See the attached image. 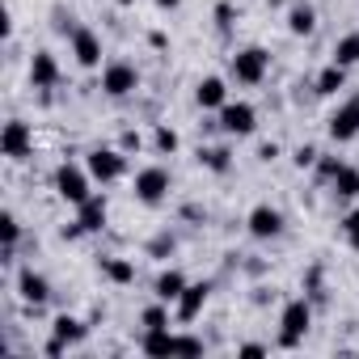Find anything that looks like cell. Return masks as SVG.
<instances>
[{"label":"cell","instance_id":"1","mask_svg":"<svg viewBox=\"0 0 359 359\" xmlns=\"http://www.w3.org/2000/svg\"><path fill=\"white\" fill-rule=\"evenodd\" d=\"M55 191H60V199H68L72 208H81L93 191H89V173L85 169H76V165H60L55 169Z\"/></svg>","mask_w":359,"mask_h":359},{"label":"cell","instance_id":"2","mask_svg":"<svg viewBox=\"0 0 359 359\" xmlns=\"http://www.w3.org/2000/svg\"><path fill=\"white\" fill-rule=\"evenodd\" d=\"M309 321H313V309H309V300H292L287 309H283V317H279V342L283 346H296L304 334H309Z\"/></svg>","mask_w":359,"mask_h":359},{"label":"cell","instance_id":"3","mask_svg":"<svg viewBox=\"0 0 359 359\" xmlns=\"http://www.w3.org/2000/svg\"><path fill=\"white\" fill-rule=\"evenodd\" d=\"M266 68H271V55H266L262 47H245V51L233 55V76H237L241 85H258V81L266 76Z\"/></svg>","mask_w":359,"mask_h":359},{"label":"cell","instance_id":"4","mask_svg":"<svg viewBox=\"0 0 359 359\" xmlns=\"http://www.w3.org/2000/svg\"><path fill=\"white\" fill-rule=\"evenodd\" d=\"M144 351H148V355H173V351H182V355H199V351H203V342H195V338H173L169 330H148Z\"/></svg>","mask_w":359,"mask_h":359},{"label":"cell","instance_id":"5","mask_svg":"<svg viewBox=\"0 0 359 359\" xmlns=\"http://www.w3.org/2000/svg\"><path fill=\"white\" fill-rule=\"evenodd\" d=\"M165 195H169V173H165L161 165L135 173V199H140V203H161Z\"/></svg>","mask_w":359,"mask_h":359},{"label":"cell","instance_id":"6","mask_svg":"<svg viewBox=\"0 0 359 359\" xmlns=\"http://www.w3.org/2000/svg\"><path fill=\"white\" fill-rule=\"evenodd\" d=\"M220 127H224L229 135H250V131L258 127V114H254L250 102H224V106H220Z\"/></svg>","mask_w":359,"mask_h":359},{"label":"cell","instance_id":"7","mask_svg":"<svg viewBox=\"0 0 359 359\" xmlns=\"http://www.w3.org/2000/svg\"><path fill=\"white\" fill-rule=\"evenodd\" d=\"M30 144H34V131H30L22 118H9L5 131H0V152H5L9 161H22V156L30 152Z\"/></svg>","mask_w":359,"mask_h":359},{"label":"cell","instance_id":"8","mask_svg":"<svg viewBox=\"0 0 359 359\" xmlns=\"http://www.w3.org/2000/svg\"><path fill=\"white\" fill-rule=\"evenodd\" d=\"M102 89L110 93V97H127L131 89H140V72L131 68V64H106V72H102Z\"/></svg>","mask_w":359,"mask_h":359},{"label":"cell","instance_id":"9","mask_svg":"<svg viewBox=\"0 0 359 359\" xmlns=\"http://www.w3.org/2000/svg\"><path fill=\"white\" fill-rule=\"evenodd\" d=\"M330 135H334L338 144L359 135V93H355V97H346V102L330 114Z\"/></svg>","mask_w":359,"mask_h":359},{"label":"cell","instance_id":"10","mask_svg":"<svg viewBox=\"0 0 359 359\" xmlns=\"http://www.w3.org/2000/svg\"><path fill=\"white\" fill-rule=\"evenodd\" d=\"M85 169H89V177H97V182H114V177L123 173V152H114V148H93L89 161H85Z\"/></svg>","mask_w":359,"mask_h":359},{"label":"cell","instance_id":"11","mask_svg":"<svg viewBox=\"0 0 359 359\" xmlns=\"http://www.w3.org/2000/svg\"><path fill=\"white\" fill-rule=\"evenodd\" d=\"M245 224H250V233H254L258 241H271V237H279V233H283V216H279L275 208H266V203H262V208H254Z\"/></svg>","mask_w":359,"mask_h":359},{"label":"cell","instance_id":"12","mask_svg":"<svg viewBox=\"0 0 359 359\" xmlns=\"http://www.w3.org/2000/svg\"><path fill=\"white\" fill-rule=\"evenodd\" d=\"M72 55H76L81 68H97L102 64V39L93 30H76L72 34Z\"/></svg>","mask_w":359,"mask_h":359},{"label":"cell","instance_id":"13","mask_svg":"<svg viewBox=\"0 0 359 359\" xmlns=\"http://www.w3.org/2000/svg\"><path fill=\"white\" fill-rule=\"evenodd\" d=\"M106 224V199L102 195H89L81 208H76V229L81 233H97Z\"/></svg>","mask_w":359,"mask_h":359},{"label":"cell","instance_id":"14","mask_svg":"<svg viewBox=\"0 0 359 359\" xmlns=\"http://www.w3.org/2000/svg\"><path fill=\"white\" fill-rule=\"evenodd\" d=\"M208 283H187V292L182 296H177V317H182V321H195L199 313H203V304H208Z\"/></svg>","mask_w":359,"mask_h":359},{"label":"cell","instance_id":"15","mask_svg":"<svg viewBox=\"0 0 359 359\" xmlns=\"http://www.w3.org/2000/svg\"><path fill=\"white\" fill-rule=\"evenodd\" d=\"M55 81H60L55 55H51V51H39V55L30 60V85H34V89H47V85H55Z\"/></svg>","mask_w":359,"mask_h":359},{"label":"cell","instance_id":"16","mask_svg":"<svg viewBox=\"0 0 359 359\" xmlns=\"http://www.w3.org/2000/svg\"><path fill=\"white\" fill-rule=\"evenodd\" d=\"M18 287H22V300H26V304H43V300L51 296V283H47L43 275H34V271H22Z\"/></svg>","mask_w":359,"mask_h":359},{"label":"cell","instance_id":"17","mask_svg":"<svg viewBox=\"0 0 359 359\" xmlns=\"http://www.w3.org/2000/svg\"><path fill=\"white\" fill-rule=\"evenodd\" d=\"M199 106L203 110H216V106H224V97H229V85L220 81V76H208V81H199Z\"/></svg>","mask_w":359,"mask_h":359},{"label":"cell","instance_id":"18","mask_svg":"<svg viewBox=\"0 0 359 359\" xmlns=\"http://www.w3.org/2000/svg\"><path fill=\"white\" fill-rule=\"evenodd\" d=\"M182 292H187V279L177 275V271H165V275L156 279V300H165V304H169V300H177Z\"/></svg>","mask_w":359,"mask_h":359},{"label":"cell","instance_id":"19","mask_svg":"<svg viewBox=\"0 0 359 359\" xmlns=\"http://www.w3.org/2000/svg\"><path fill=\"white\" fill-rule=\"evenodd\" d=\"M334 64H338V68H355V64H359V34L338 39V47H334Z\"/></svg>","mask_w":359,"mask_h":359},{"label":"cell","instance_id":"20","mask_svg":"<svg viewBox=\"0 0 359 359\" xmlns=\"http://www.w3.org/2000/svg\"><path fill=\"white\" fill-rule=\"evenodd\" d=\"M313 26H317V13H313L309 5H296V9L287 13V30H292V34H313Z\"/></svg>","mask_w":359,"mask_h":359},{"label":"cell","instance_id":"21","mask_svg":"<svg viewBox=\"0 0 359 359\" xmlns=\"http://www.w3.org/2000/svg\"><path fill=\"white\" fill-rule=\"evenodd\" d=\"M342 85H346V68H338V64H330V68L317 76V93H325V97H330V93H338Z\"/></svg>","mask_w":359,"mask_h":359},{"label":"cell","instance_id":"22","mask_svg":"<svg viewBox=\"0 0 359 359\" xmlns=\"http://www.w3.org/2000/svg\"><path fill=\"white\" fill-rule=\"evenodd\" d=\"M334 187H338V195H359V173L346 169V165H338L334 169Z\"/></svg>","mask_w":359,"mask_h":359},{"label":"cell","instance_id":"23","mask_svg":"<svg viewBox=\"0 0 359 359\" xmlns=\"http://www.w3.org/2000/svg\"><path fill=\"white\" fill-rule=\"evenodd\" d=\"M106 275H110L114 283H131V279H135V266L123 262V258H106Z\"/></svg>","mask_w":359,"mask_h":359},{"label":"cell","instance_id":"24","mask_svg":"<svg viewBox=\"0 0 359 359\" xmlns=\"http://www.w3.org/2000/svg\"><path fill=\"white\" fill-rule=\"evenodd\" d=\"M81 334H85V330H81L76 317H55V338H60V342H76Z\"/></svg>","mask_w":359,"mask_h":359},{"label":"cell","instance_id":"25","mask_svg":"<svg viewBox=\"0 0 359 359\" xmlns=\"http://www.w3.org/2000/svg\"><path fill=\"white\" fill-rule=\"evenodd\" d=\"M0 233H5V250H13V245H18V233H22V229H18V216H13V212L0 216Z\"/></svg>","mask_w":359,"mask_h":359},{"label":"cell","instance_id":"26","mask_svg":"<svg viewBox=\"0 0 359 359\" xmlns=\"http://www.w3.org/2000/svg\"><path fill=\"white\" fill-rule=\"evenodd\" d=\"M199 156H203V165H208V169H216V173H224V169H229V152H224V148H208V152H199Z\"/></svg>","mask_w":359,"mask_h":359},{"label":"cell","instance_id":"27","mask_svg":"<svg viewBox=\"0 0 359 359\" xmlns=\"http://www.w3.org/2000/svg\"><path fill=\"white\" fill-rule=\"evenodd\" d=\"M156 148L161 152H177V131L173 127H156Z\"/></svg>","mask_w":359,"mask_h":359},{"label":"cell","instance_id":"28","mask_svg":"<svg viewBox=\"0 0 359 359\" xmlns=\"http://www.w3.org/2000/svg\"><path fill=\"white\" fill-rule=\"evenodd\" d=\"M144 325H148V330H169V313L156 304V309H148V313H144Z\"/></svg>","mask_w":359,"mask_h":359},{"label":"cell","instance_id":"29","mask_svg":"<svg viewBox=\"0 0 359 359\" xmlns=\"http://www.w3.org/2000/svg\"><path fill=\"white\" fill-rule=\"evenodd\" d=\"M342 233H346V241H351V250H359V208L342 220Z\"/></svg>","mask_w":359,"mask_h":359},{"label":"cell","instance_id":"30","mask_svg":"<svg viewBox=\"0 0 359 359\" xmlns=\"http://www.w3.org/2000/svg\"><path fill=\"white\" fill-rule=\"evenodd\" d=\"M216 18H220V26H229V22H233V5H220Z\"/></svg>","mask_w":359,"mask_h":359},{"label":"cell","instance_id":"31","mask_svg":"<svg viewBox=\"0 0 359 359\" xmlns=\"http://www.w3.org/2000/svg\"><path fill=\"white\" fill-rule=\"evenodd\" d=\"M313 156H317L313 148H300V152H296V165H313Z\"/></svg>","mask_w":359,"mask_h":359},{"label":"cell","instance_id":"32","mask_svg":"<svg viewBox=\"0 0 359 359\" xmlns=\"http://www.w3.org/2000/svg\"><path fill=\"white\" fill-rule=\"evenodd\" d=\"M156 5H161V9H177V5H182V0H156Z\"/></svg>","mask_w":359,"mask_h":359},{"label":"cell","instance_id":"33","mask_svg":"<svg viewBox=\"0 0 359 359\" xmlns=\"http://www.w3.org/2000/svg\"><path fill=\"white\" fill-rule=\"evenodd\" d=\"M118 5H131V0H118Z\"/></svg>","mask_w":359,"mask_h":359}]
</instances>
